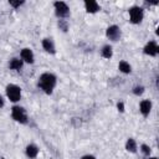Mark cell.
<instances>
[{"label":"cell","instance_id":"1","mask_svg":"<svg viewBox=\"0 0 159 159\" xmlns=\"http://www.w3.org/2000/svg\"><path fill=\"white\" fill-rule=\"evenodd\" d=\"M56 86V77L52 73H42L39 78V87L47 94L52 93V89Z\"/></svg>","mask_w":159,"mask_h":159},{"label":"cell","instance_id":"2","mask_svg":"<svg viewBox=\"0 0 159 159\" xmlns=\"http://www.w3.org/2000/svg\"><path fill=\"white\" fill-rule=\"evenodd\" d=\"M11 116L19 123H22V124H26L27 123V114H26V112H25V109L22 107H19V106L12 107Z\"/></svg>","mask_w":159,"mask_h":159},{"label":"cell","instance_id":"3","mask_svg":"<svg viewBox=\"0 0 159 159\" xmlns=\"http://www.w3.org/2000/svg\"><path fill=\"white\" fill-rule=\"evenodd\" d=\"M6 96L11 102H17L21 98V89L16 84H7L6 86Z\"/></svg>","mask_w":159,"mask_h":159},{"label":"cell","instance_id":"4","mask_svg":"<svg viewBox=\"0 0 159 159\" xmlns=\"http://www.w3.org/2000/svg\"><path fill=\"white\" fill-rule=\"evenodd\" d=\"M129 17L130 22L133 24H139L143 20V9L139 6H133L129 9Z\"/></svg>","mask_w":159,"mask_h":159},{"label":"cell","instance_id":"5","mask_svg":"<svg viewBox=\"0 0 159 159\" xmlns=\"http://www.w3.org/2000/svg\"><path fill=\"white\" fill-rule=\"evenodd\" d=\"M53 6H55V12L58 17H67L70 15V9L63 1H56Z\"/></svg>","mask_w":159,"mask_h":159},{"label":"cell","instance_id":"6","mask_svg":"<svg viewBox=\"0 0 159 159\" xmlns=\"http://www.w3.org/2000/svg\"><path fill=\"white\" fill-rule=\"evenodd\" d=\"M106 34H107V37H108L109 40H112V41H118L119 37H120V29H119L117 25H112V26H109V27L107 29Z\"/></svg>","mask_w":159,"mask_h":159},{"label":"cell","instance_id":"7","mask_svg":"<svg viewBox=\"0 0 159 159\" xmlns=\"http://www.w3.org/2000/svg\"><path fill=\"white\" fill-rule=\"evenodd\" d=\"M144 53L145 55H149V56H155L158 53V45L155 41H150L145 45L144 47Z\"/></svg>","mask_w":159,"mask_h":159},{"label":"cell","instance_id":"8","mask_svg":"<svg viewBox=\"0 0 159 159\" xmlns=\"http://www.w3.org/2000/svg\"><path fill=\"white\" fill-rule=\"evenodd\" d=\"M84 7H86V10H87V12H91V14H94V12H97L101 7H99V5L97 4V1H93V0H87L86 2H84Z\"/></svg>","mask_w":159,"mask_h":159},{"label":"cell","instance_id":"9","mask_svg":"<svg viewBox=\"0 0 159 159\" xmlns=\"http://www.w3.org/2000/svg\"><path fill=\"white\" fill-rule=\"evenodd\" d=\"M21 58L27 62V63H32L34 62V53L30 48H22L21 50Z\"/></svg>","mask_w":159,"mask_h":159},{"label":"cell","instance_id":"10","mask_svg":"<svg viewBox=\"0 0 159 159\" xmlns=\"http://www.w3.org/2000/svg\"><path fill=\"white\" fill-rule=\"evenodd\" d=\"M140 112H142V114L144 116V117H147L148 114H149V112H150V109H152V102L150 101H148V99H144V101H142L140 102Z\"/></svg>","mask_w":159,"mask_h":159},{"label":"cell","instance_id":"11","mask_svg":"<svg viewBox=\"0 0 159 159\" xmlns=\"http://www.w3.org/2000/svg\"><path fill=\"white\" fill-rule=\"evenodd\" d=\"M42 47H43L47 52L55 53V45H53V42H52L50 39H43V40H42Z\"/></svg>","mask_w":159,"mask_h":159},{"label":"cell","instance_id":"12","mask_svg":"<svg viewBox=\"0 0 159 159\" xmlns=\"http://www.w3.org/2000/svg\"><path fill=\"white\" fill-rule=\"evenodd\" d=\"M37 153H39V149H37V147L36 145H34V144H30V145H27L26 147V155L29 157V158H36L37 157Z\"/></svg>","mask_w":159,"mask_h":159},{"label":"cell","instance_id":"13","mask_svg":"<svg viewBox=\"0 0 159 159\" xmlns=\"http://www.w3.org/2000/svg\"><path fill=\"white\" fill-rule=\"evenodd\" d=\"M9 67L11 70H20L22 67V60H19V58H12L10 62H9Z\"/></svg>","mask_w":159,"mask_h":159},{"label":"cell","instance_id":"14","mask_svg":"<svg viewBox=\"0 0 159 159\" xmlns=\"http://www.w3.org/2000/svg\"><path fill=\"white\" fill-rule=\"evenodd\" d=\"M125 149H127L128 152H130V153H135V150H137L135 140L132 139V138H129V139L127 140V143H125Z\"/></svg>","mask_w":159,"mask_h":159},{"label":"cell","instance_id":"15","mask_svg":"<svg viewBox=\"0 0 159 159\" xmlns=\"http://www.w3.org/2000/svg\"><path fill=\"white\" fill-rule=\"evenodd\" d=\"M119 70H120L123 73H129V72L132 71V67H130V65H129L128 62L120 61V62H119Z\"/></svg>","mask_w":159,"mask_h":159},{"label":"cell","instance_id":"16","mask_svg":"<svg viewBox=\"0 0 159 159\" xmlns=\"http://www.w3.org/2000/svg\"><path fill=\"white\" fill-rule=\"evenodd\" d=\"M112 55H113L112 47H111L109 45H106V46L103 47V50H102V56H103L104 58H111Z\"/></svg>","mask_w":159,"mask_h":159},{"label":"cell","instance_id":"17","mask_svg":"<svg viewBox=\"0 0 159 159\" xmlns=\"http://www.w3.org/2000/svg\"><path fill=\"white\" fill-rule=\"evenodd\" d=\"M58 27L62 30V31H67L68 30V24H67V21L66 20H58Z\"/></svg>","mask_w":159,"mask_h":159},{"label":"cell","instance_id":"18","mask_svg":"<svg viewBox=\"0 0 159 159\" xmlns=\"http://www.w3.org/2000/svg\"><path fill=\"white\" fill-rule=\"evenodd\" d=\"M143 92H144V87H143V86H135V87L133 88V93H134L135 96H140Z\"/></svg>","mask_w":159,"mask_h":159},{"label":"cell","instance_id":"19","mask_svg":"<svg viewBox=\"0 0 159 159\" xmlns=\"http://www.w3.org/2000/svg\"><path fill=\"white\" fill-rule=\"evenodd\" d=\"M142 152H143V154L144 155H147V157H149V154H150V147H148L147 144H142Z\"/></svg>","mask_w":159,"mask_h":159},{"label":"cell","instance_id":"20","mask_svg":"<svg viewBox=\"0 0 159 159\" xmlns=\"http://www.w3.org/2000/svg\"><path fill=\"white\" fill-rule=\"evenodd\" d=\"M22 4H24V1H12V0H10V5L14 6V7H19Z\"/></svg>","mask_w":159,"mask_h":159},{"label":"cell","instance_id":"21","mask_svg":"<svg viewBox=\"0 0 159 159\" xmlns=\"http://www.w3.org/2000/svg\"><path fill=\"white\" fill-rule=\"evenodd\" d=\"M117 108H118L119 112H123V111H124V104H123L122 102H118V103H117Z\"/></svg>","mask_w":159,"mask_h":159},{"label":"cell","instance_id":"22","mask_svg":"<svg viewBox=\"0 0 159 159\" xmlns=\"http://www.w3.org/2000/svg\"><path fill=\"white\" fill-rule=\"evenodd\" d=\"M82 159H94V157H92V155H84V157H82Z\"/></svg>","mask_w":159,"mask_h":159},{"label":"cell","instance_id":"23","mask_svg":"<svg viewBox=\"0 0 159 159\" xmlns=\"http://www.w3.org/2000/svg\"><path fill=\"white\" fill-rule=\"evenodd\" d=\"M1 107H4V99H2V97L0 96V108Z\"/></svg>","mask_w":159,"mask_h":159},{"label":"cell","instance_id":"24","mask_svg":"<svg viewBox=\"0 0 159 159\" xmlns=\"http://www.w3.org/2000/svg\"><path fill=\"white\" fill-rule=\"evenodd\" d=\"M149 159H158V158H155V157H153V158H149Z\"/></svg>","mask_w":159,"mask_h":159}]
</instances>
